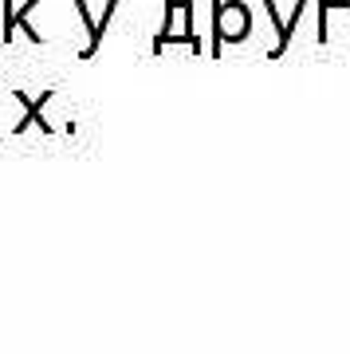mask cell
<instances>
[{"label": "cell", "instance_id": "cell-1", "mask_svg": "<svg viewBox=\"0 0 350 354\" xmlns=\"http://www.w3.org/2000/svg\"><path fill=\"white\" fill-rule=\"evenodd\" d=\"M252 28V12L244 0H213V44L209 55H221L225 44H240Z\"/></svg>", "mask_w": 350, "mask_h": 354}, {"label": "cell", "instance_id": "cell-2", "mask_svg": "<svg viewBox=\"0 0 350 354\" xmlns=\"http://www.w3.org/2000/svg\"><path fill=\"white\" fill-rule=\"evenodd\" d=\"M75 12H79V20L87 24V44H83V59H91V55L99 51L102 36H107V28H111V20H114V12H118V0H107V4H102V20H95V16H91L87 0H75Z\"/></svg>", "mask_w": 350, "mask_h": 354}, {"label": "cell", "instance_id": "cell-3", "mask_svg": "<svg viewBox=\"0 0 350 354\" xmlns=\"http://www.w3.org/2000/svg\"><path fill=\"white\" fill-rule=\"evenodd\" d=\"M51 95H55V91H44L39 99H32V95H24V91H12V99L24 106V118H20V122L12 127V134H24L28 127H39V134H55V127H51L48 118H44V106L51 102Z\"/></svg>", "mask_w": 350, "mask_h": 354}, {"label": "cell", "instance_id": "cell-4", "mask_svg": "<svg viewBox=\"0 0 350 354\" xmlns=\"http://www.w3.org/2000/svg\"><path fill=\"white\" fill-rule=\"evenodd\" d=\"M32 8H39V0H28V4H20V8H16L12 0H4V44H12L16 28H24L28 39H32V44H39V32H32V28H28V16H32Z\"/></svg>", "mask_w": 350, "mask_h": 354}, {"label": "cell", "instance_id": "cell-5", "mask_svg": "<svg viewBox=\"0 0 350 354\" xmlns=\"http://www.w3.org/2000/svg\"><path fill=\"white\" fill-rule=\"evenodd\" d=\"M264 12H268V20H272V24H275V48L268 51V55H272V59H279V55L288 51L291 36H295V28H291L288 20L279 16V8H275V0H264Z\"/></svg>", "mask_w": 350, "mask_h": 354}, {"label": "cell", "instance_id": "cell-6", "mask_svg": "<svg viewBox=\"0 0 350 354\" xmlns=\"http://www.w3.org/2000/svg\"><path fill=\"white\" fill-rule=\"evenodd\" d=\"M335 8H350V0H319L315 4V12H319V44H326V20Z\"/></svg>", "mask_w": 350, "mask_h": 354}, {"label": "cell", "instance_id": "cell-7", "mask_svg": "<svg viewBox=\"0 0 350 354\" xmlns=\"http://www.w3.org/2000/svg\"><path fill=\"white\" fill-rule=\"evenodd\" d=\"M0 102H4V95H0ZM0 134H4V122H0Z\"/></svg>", "mask_w": 350, "mask_h": 354}]
</instances>
